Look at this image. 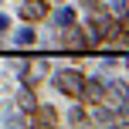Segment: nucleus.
Instances as JSON below:
<instances>
[{
    "label": "nucleus",
    "instance_id": "f257e3e1",
    "mask_svg": "<svg viewBox=\"0 0 129 129\" xmlns=\"http://www.w3.org/2000/svg\"><path fill=\"white\" fill-rule=\"evenodd\" d=\"M58 88L68 99H82L85 95V75H82V71H61V75H58Z\"/></svg>",
    "mask_w": 129,
    "mask_h": 129
},
{
    "label": "nucleus",
    "instance_id": "f03ea898",
    "mask_svg": "<svg viewBox=\"0 0 129 129\" xmlns=\"http://www.w3.org/2000/svg\"><path fill=\"white\" fill-rule=\"evenodd\" d=\"M20 17L31 20V24H38V20L48 17V4L44 0H24V7H20Z\"/></svg>",
    "mask_w": 129,
    "mask_h": 129
},
{
    "label": "nucleus",
    "instance_id": "7ed1b4c3",
    "mask_svg": "<svg viewBox=\"0 0 129 129\" xmlns=\"http://www.w3.org/2000/svg\"><path fill=\"white\" fill-rule=\"evenodd\" d=\"M31 122L34 126H58V112H54V109H34L31 112Z\"/></svg>",
    "mask_w": 129,
    "mask_h": 129
},
{
    "label": "nucleus",
    "instance_id": "20e7f679",
    "mask_svg": "<svg viewBox=\"0 0 129 129\" xmlns=\"http://www.w3.org/2000/svg\"><path fill=\"white\" fill-rule=\"evenodd\" d=\"M64 48H68V51H82L85 48V34L78 31V27H68V31H64Z\"/></svg>",
    "mask_w": 129,
    "mask_h": 129
}]
</instances>
